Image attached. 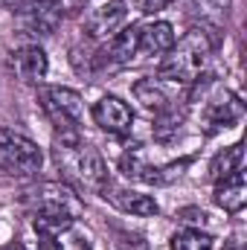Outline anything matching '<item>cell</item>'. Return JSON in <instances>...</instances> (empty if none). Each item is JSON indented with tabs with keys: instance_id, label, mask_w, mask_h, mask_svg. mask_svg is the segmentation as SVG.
<instances>
[{
	"instance_id": "1",
	"label": "cell",
	"mask_w": 247,
	"mask_h": 250,
	"mask_svg": "<svg viewBox=\"0 0 247 250\" xmlns=\"http://www.w3.org/2000/svg\"><path fill=\"white\" fill-rule=\"evenodd\" d=\"M53 160L62 172L64 184L82 192H102L111 184L108 163L96 146H90L82 134H56Z\"/></svg>"
},
{
	"instance_id": "2",
	"label": "cell",
	"mask_w": 247,
	"mask_h": 250,
	"mask_svg": "<svg viewBox=\"0 0 247 250\" xmlns=\"http://www.w3.org/2000/svg\"><path fill=\"white\" fill-rule=\"evenodd\" d=\"M212 47H215V41H212L209 29H204V26L189 29L166 53V59L157 67V76L181 82V84H195L201 79V73L206 70L209 59H212Z\"/></svg>"
},
{
	"instance_id": "3",
	"label": "cell",
	"mask_w": 247,
	"mask_h": 250,
	"mask_svg": "<svg viewBox=\"0 0 247 250\" xmlns=\"http://www.w3.org/2000/svg\"><path fill=\"white\" fill-rule=\"evenodd\" d=\"M38 102L47 114V120L53 123L56 134H82L84 125V102L82 93L70 90V87H41L38 90Z\"/></svg>"
},
{
	"instance_id": "4",
	"label": "cell",
	"mask_w": 247,
	"mask_h": 250,
	"mask_svg": "<svg viewBox=\"0 0 247 250\" xmlns=\"http://www.w3.org/2000/svg\"><path fill=\"white\" fill-rule=\"evenodd\" d=\"M44 154L38 148V143H32L29 137L0 128V169L12 178H32L35 172H41Z\"/></svg>"
},
{
	"instance_id": "5",
	"label": "cell",
	"mask_w": 247,
	"mask_h": 250,
	"mask_svg": "<svg viewBox=\"0 0 247 250\" xmlns=\"http://www.w3.org/2000/svg\"><path fill=\"white\" fill-rule=\"evenodd\" d=\"M29 204H32V212H56L67 218H79L84 209L76 189L67 184H41L35 192H29Z\"/></svg>"
},
{
	"instance_id": "6",
	"label": "cell",
	"mask_w": 247,
	"mask_h": 250,
	"mask_svg": "<svg viewBox=\"0 0 247 250\" xmlns=\"http://www.w3.org/2000/svg\"><path fill=\"white\" fill-rule=\"evenodd\" d=\"M242 117H245V105L227 87H218L206 99V105H204V128H206V134L221 131V128H230L233 123H239Z\"/></svg>"
},
{
	"instance_id": "7",
	"label": "cell",
	"mask_w": 247,
	"mask_h": 250,
	"mask_svg": "<svg viewBox=\"0 0 247 250\" xmlns=\"http://www.w3.org/2000/svg\"><path fill=\"white\" fill-rule=\"evenodd\" d=\"M128 21V0H111L99 9H93V15L87 18L84 29L90 41H108L114 38Z\"/></svg>"
},
{
	"instance_id": "8",
	"label": "cell",
	"mask_w": 247,
	"mask_h": 250,
	"mask_svg": "<svg viewBox=\"0 0 247 250\" xmlns=\"http://www.w3.org/2000/svg\"><path fill=\"white\" fill-rule=\"evenodd\" d=\"M137 47H140V26H128V29L123 26L114 38H108L99 47L102 70H120L125 64H131L137 56Z\"/></svg>"
},
{
	"instance_id": "9",
	"label": "cell",
	"mask_w": 247,
	"mask_h": 250,
	"mask_svg": "<svg viewBox=\"0 0 247 250\" xmlns=\"http://www.w3.org/2000/svg\"><path fill=\"white\" fill-rule=\"evenodd\" d=\"M90 117H93V123L99 125L102 131H108L114 137H125L131 131V125H134V114H131V108L125 105L120 96H102L93 105Z\"/></svg>"
},
{
	"instance_id": "10",
	"label": "cell",
	"mask_w": 247,
	"mask_h": 250,
	"mask_svg": "<svg viewBox=\"0 0 247 250\" xmlns=\"http://www.w3.org/2000/svg\"><path fill=\"white\" fill-rule=\"evenodd\" d=\"M47 53L38 47V44H23V47H18V50H12L9 53V70L21 79V82H26V84H35V82H41L44 76H47Z\"/></svg>"
},
{
	"instance_id": "11",
	"label": "cell",
	"mask_w": 247,
	"mask_h": 250,
	"mask_svg": "<svg viewBox=\"0 0 247 250\" xmlns=\"http://www.w3.org/2000/svg\"><path fill=\"white\" fill-rule=\"evenodd\" d=\"M99 195L105 201H111L114 207H120L123 212H131V215H157L160 212V207H157V201L151 195H143V192H134V189L108 184Z\"/></svg>"
},
{
	"instance_id": "12",
	"label": "cell",
	"mask_w": 247,
	"mask_h": 250,
	"mask_svg": "<svg viewBox=\"0 0 247 250\" xmlns=\"http://www.w3.org/2000/svg\"><path fill=\"white\" fill-rule=\"evenodd\" d=\"M175 29L172 23L166 21H154L148 26H140V47H137V56H163L175 47Z\"/></svg>"
},
{
	"instance_id": "13",
	"label": "cell",
	"mask_w": 247,
	"mask_h": 250,
	"mask_svg": "<svg viewBox=\"0 0 247 250\" xmlns=\"http://www.w3.org/2000/svg\"><path fill=\"white\" fill-rule=\"evenodd\" d=\"M215 204L224 212H242L247 204V184H245V172H236L224 181H218L215 187Z\"/></svg>"
},
{
	"instance_id": "14",
	"label": "cell",
	"mask_w": 247,
	"mask_h": 250,
	"mask_svg": "<svg viewBox=\"0 0 247 250\" xmlns=\"http://www.w3.org/2000/svg\"><path fill=\"white\" fill-rule=\"evenodd\" d=\"M186 12L204 26V29H218L227 21L230 0H186Z\"/></svg>"
},
{
	"instance_id": "15",
	"label": "cell",
	"mask_w": 247,
	"mask_h": 250,
	"mask_svg": "<svg viewBox=\"0 0 247 250\" xmlns=\"http://www.w3.org/2000/svg\"><path fill=\"white\" fill-rule=\"evenodd\" d=\"M189 166H192V157L169 160V163H160V166L145 163V169L140 172V178H137V181H143V184H148V187H169L172 181H178V178L184 175Z\"/></svg>"
},
{
	"instance_id": "16",
	"label": "cell",
	"mask_w": 247,
	"mask_h": 250,
	"mask_svg": "<svg viewBox=\"0 0 247 250\" xmlns=\"http://www.w3.org/2000/svg\"><path fill=\"white\" fill-rule=\"evenodd\" d=\"M131 90H134V99H137L145 111H151L154 117L172 105L169 93L160 87V82H157V79H140V82H134V87H131Z\"/></svg>"
},
{
	"instance_id": "17",
	"label": "cell",
	"mask_w": 247,
	"mask_h": 250,
	"mask_svg": "<svg viewBox=\"0 0 247 250\" xmlns=\"http://www.w3.org/2000/svg\"><path fill=\"white\" fill-rule=\"evenodd\" d=\"M62 15H64L62 6L50 0V3H41V6L26 12V26L35 35H53L59 29V23H62Z\"/></svg>"
},
{
	"instance_id": "18",
	"label": "cell",
	"mask_w": 247,
	"mask_h": 250,
	"mask_svg": "<svg viewBox=\"0 0 247 250\" xmlns=\"http://www.w3.org/2000/svg\"><path fill=\"white\" fill-rule=\"evenodd\" d=\"M242 166H245V146H242V143H233V146H227L224 151H218V154L212 157V163H209V178H212V181H224V178L242 172Z\"/></svg>"
},
{
	"instance_id": "19",
	"label": "cell",
	"mask_w": 247,
	"mask_h": 250,
	"mask_svg": "<svg viewBox=\"0 0 247 250\" xmlns=\"http://www.w3.org/2000/svg\"><path fill=\"white\" fill-rule=\"evenodd\" d=\"M172 250H212V236L195 227H186L172 236Z\"/></svg>"
},
{
	"instance_id": "20",
	"label": "cell",
	"mask_w": 247,
	"mask_h": 250,
	"mask_svg": "<svg viewBox=\"0 0 247 250\" xmlns=\"http://www.w3.org/2000/svg\"><path fill=\"white\" fill-rule=\"evenodd\" d=\"M181 123H184V111H178L175 105H169L166 111H160V114H157V123H154L157 140H169L172 134H178Z\"/></svg>"
},
{
	"instance_id": "21",
	"label": "cell",
	"mask_w": 247,
	"mask_h": 250,
	"mask_svg": "<svg viewBox=\"0 0 247 250\" xmlns=\"http://www.w3.org/2000/svg\"><path fill=\"white\" fill-rule=\"evenodd\" d=\"M131 3H134L140 12H145V15H148V12H160V9H166L172 0H131Z\"/></svg>"
},
{
	"instance_id": "22",
	"label": "cell",
	"mask_w": 247,
	"mask_h": 250,
	"mask_svg": "<svg viewBox=\"0 0 247 250\" xmlns=\"http://www.w3.org/2000/svg\"><path fill=\"white\" fill-rule=\"evenodd\" d=\"M41 250H62V242H56V236H38Z\"/></svg>"
},
{
	"instance_id": "23",
	"label": "cell",
	"mask_w": 247,
	"mask_h": 250,
	"mask_svg": "<svg viewBox=\"0 0 247 250\" xmlns=\"http://www.w3.org/2000/svg\"><path fill=\"white\" fill-rule=\"evenodd\" d=\"M0 6H9V0H0Z\"/></svg>"
},
{
	"instance_id": "24",
	"label": "cell",
	"mask_w": 247,
	"mask_h": 250,
	"mask_svg": "<svg viewBox=\"0 0 247 250\" xmlns=\"http://www.w3.org/2000/svg\"><path fill=\"white\" fill-rule=\"evenodd\" d=\"M15 250H26V248H23V245H18V248H15Z\"/></svg>"
}]
</instances>
